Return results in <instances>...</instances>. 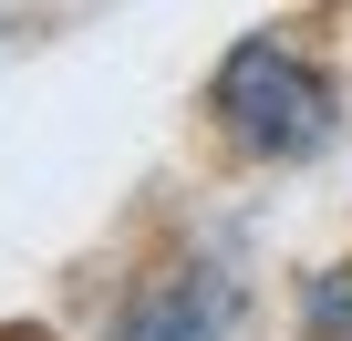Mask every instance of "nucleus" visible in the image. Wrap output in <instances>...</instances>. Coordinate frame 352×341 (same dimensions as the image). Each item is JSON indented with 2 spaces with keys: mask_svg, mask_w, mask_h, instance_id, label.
Here are the masks:
<instances>
[{
  "mask_svg": "<svg viewBox=\"0 0 352 341\" xmlns=\"http://www.w3.org/2000/svg\"><path fill=\"white\" fill-rule=\"evenodd\" d=\"M208 124H218L239 155L290 165V155H311V145L342 124V104H331V73H321L300 42L249 32V42H239V52L208 73Z\"/></svg>",
  "mask_w": 352,
  "mask_h": 341,
  "instance_id": "1",
  "label": "nucleus"
},
{
  "mask_svg": "<svg viewBox=\"0 0 352 341\" xmlns=\"http://www.w3.org/2000/svg\"><path fill=\"white\" fill-rule=\"evenodd\" d=\"M228 331H239L228 259H176V269L135 279L124 310H114V341H228Z\"/></svg>",
  "mask_w": 352,
  "mask_h": 341,
  "instance_id": "2",
  "label": "nucleus"
},
{
  "mask_svg": "<svg viewBox=\"0 0 352 341\" xmlns=\"http://www.w3.org/2000/svg\"><path fill=\"white\" fill-rule=\"evenodd\" d=\"M300 331H311V341H352V259L300 279Z\"/></svg>",
  "mask_w": 352,
  "mask_h": 341,
  "instance_id": "3",
  "label": "nucleus"
}]
</instances>
